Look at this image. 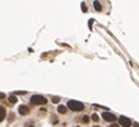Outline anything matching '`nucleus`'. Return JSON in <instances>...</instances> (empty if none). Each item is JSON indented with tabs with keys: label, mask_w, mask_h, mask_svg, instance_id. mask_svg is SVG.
Here are the masks:
<instances>
[{
	"label": "nucleus",
	"mask_w": 139,
	"mask_h": 127,
	"mask_svg": "<svg viewBox=\"0 0 139 127\" xmlns=\"http://www.w3.org/2000/svg\"><path fill=\"white\" fill-rule=\"evenodd\" d=\"M68 108L71 109V111H75V112H79L84 109V104L81 102H78V101H69L68 102Z\"/></svg>",
	"instance_id": "obj_1"
},
{
	"label": "nucleus",
	"mask_w": 139,
	"mask_h": 127,
	"mask_svg": "<svg viewBox=\"0 0 139 127\" xmlns=\"http://www.w3.org/2000/svg\"><path fill=\"white\" fill-rule=\"evenodd\" d=\"M30 102H31V104H35V106H41V104H46L48 101L45 97H43L40 95H35L30 98Z\"/></svg>",
	"instance_id": "obj_2"
},
{
	"label": "nucleus",
	"mask_w": 139,
	"mask_h": 127,
	"mask_svg": "<svg viewBox=\"0 0 139 127\" xmlns=\"http://www.w3.org/2000/svg\"><path fill=\"white\" fill-rule=\"evenodd\" d=\"M119 123L123 126V127H130L132 126V121L129 118L124 117V116H122V117L119 118Z\"/></svg>",
	"instance_id": "obj_3"
},
{
	"label": "nucleus",
	"mask_w": 139,
	"mask_h": 127,
	"mask_svg": "<svg viewBox=\"0 0 139 127\" xmlns=\"http://www.w3.org/2000/svg\"><path fill=\"white\" fill-rule=\"evenodd\" d=\"M103 118L105 121H108V122H114V121L116 120V117L113 114V113H110V112H104L103 113Z\"/></svg>",
	"instance_id": "obj_4"
},
{
	"label": "nucleus",
	"mask_w": 139,
	"mask_h": 127,
	"mask_svg": "<svg viewBox=\"0 0 139 127\" xmlns=\"http://www.w3.org/2000/svg\"><path fill=\"white\" fill-rule=\"evenodd\" d=\"M29 112H30V109H29V107H28V106H25V104H21V106L19 107V113L21 116L29 114Z\"/></svg>",
	"instance_id": "obj_5"
},
{
	"label": "nucleus",
	"mask_w": 139,
	"mask_h": 127,
	"mask_svg": "<svg viewBox=\"0 0 139 127\" xmlns=\"http://www.w3.org/2000/svg\"><path fill=\"white\" fill-rule=\"evenodd\" d=\"M5 116H6V111H5V108L3 106H0V122L5 118Z\"/></svg>",
	"instance_id": "obj_6"
},
{
	"label": "nucleus",
	"mask_w": 139,
	"mask_h": 127,
	"mask_svg": "<svg viewBox=\"0 0 139 127\" xmlns=\"http://www.w3.org/2000/svg\"><path fill=\"white\" fill-rule=\"evenodd\" d=\"M94 8H95L97 12H102V5L99 1H94Z\"/></svg>",
	"instance_id": "obj_7"
},
{
	"label": "nucleus",
	"mask_w": 139,
	"mask_h": 127,
	"mask_svg": "<svg viewBox=\"0 0 139 127\" xmlns=\"http://www.w3.org/2000/svg\"><path fill=\"white\" fill-rule=\"evenodd\" d=\"M58 112H59V113H65V112H66V107L60 104V106L58 107Z\"/></svg>",
	"instance_id": "obj_8"
},
{
	"label": "nucleus",
	"mask_w": 139,
	"mask_h": 127,
	"mask_svg": "<svg viewBox=\"0 0 139 127\" xmlns=\"http://www.w3.org/2000/svg\"><path fill=\"white\" fill-rule=\"evenodd\" d=\"M16 101H18V98H16L15 96H10L9 97V102L10 103H16Z\"/></svg>",
	"instance_id": "obj_9"
},
{
	"label": "nucleus",
	"mask_w": 139,
	"mask_h": 127,
	"mask_svg": "<svg viewBox=\"0 0 139 127\" xmlns=\"http://www.w3.org/2000/svg\"><path fill=\"white\" fill-rule=\"evenodd\" d=\"M52 101H53L54 103H59V102H60V97H57V96H55V97L52 98Z\"/></svg>",
	"instance_id": "obj_10"
},
{
	"label": "nucleus",
	"mask_w": 139,
	"mask_h": 127,
	"mask_svg": "<svg viewBox=\"0 0 139 127\" xmlns=\"http://www.w3.org/2000/svg\"><path fill=\"white\" fill-rule=\"evenodd\" d=\"M92 118H93V121H98V120H99V117H98V116H97L95 113H94V114L92 116Z\"/></svg>",
	"instance_id": "obj_11"
},
{
	"label": "nucleus",
	"mask_w": 139,
	"mask_h": 127,
	"mask_svg": "<svg viewBox=\"0 0 139 127\" xmlns=\"http://www.w3.org/2000/svg\"><path fill=\"white\" fill-rule=\"evenodd\" d=\"M81 9L84 10V12H87V6H85V4H84V3L81 4Z\"/></svg>",
	"instance_id": "obj_12"
},
{
	"label": "nucleus",
	"mask_w": 139,
	"mask_h": 127,
	"mask_svg": "<svg viewBox=\"0 0 139 127\" xmlns=\"http://www.w3.org/2000/svg\"><path fill=\"white\" fill-rule=\"evenodd\" d=\"M5 98V95H4V93H1V92H0V99H4Z\"/></svg>",
	"instance_id": "obj_13"
},
{
	"label": "nucleus",
	"mask_w": 139,
	"mask_h": 127,
	"mask_svg": "<svg viewBox=\"0 0 139 127\" xmlns=\"http://www.w3.org/2000/svg\"><path fill=\"white\" fill-rule=\"evenodd\" d=\"M83 121H84V122H88V121H89V118L87 117V116H84V117H83Z\"/></svg>",
	"instance_id": "obj_14"
},
{
	"label": "nucleus",
	"mask_w": 139,
	"mask_h": 127,
	"mask_svg": "<svg viewBox=\"0 0 139 127\" xmlns=\"http://www.w3.org/2000/svg\"><path fill=\"white\" fill-rule=\"evenodd\" d=\"M25 93H26V92H16L15 95H25Z\"/></svg>",
	"instance_id": "obj_15"
},
{
	"label": "nucleus",
	"mask_w": 139,
	"mask_h": 127,
	"mask_svg": "<svg viewBox=\"0 0 139 127\" xmlns=\"http://www.w3.org/2000/svg\"><path fill=\"white\" fill-rule=\"evenodd\" d=\"M109 127H119V126H118V125H110Z\"/></svg>",
	"instance_id": "obj_16"
},
{
	"label": "nucleus",
	"mask_w": 139,
	"mask_h": 127,
	"mask_svg": "<svg viewBox=\"0 0 139 127\" xmlns=\"http://www.w3.org/2000/svg\"><path fill=\"white\" fill-rule=\"evenodd\" d=\"M133 126H134V127H139V123H134Z\"/></svg>",
	"instance_id": "obj_17"
},
{
	"label": "nucleus",
	"mask_w": 139,
	"mask_h": 127,
	"mask_svg": "<svg viewBox=\"0 0 139 127\" xmlns=\"http://www.w3.org/2000/svg\"><path fill=\"white\" fill-rule=\"evenodd\" d=\"M94 127H99V126H94Z\"/></svg>",
	"instance_id": "obj_18"
}]
</instances>
